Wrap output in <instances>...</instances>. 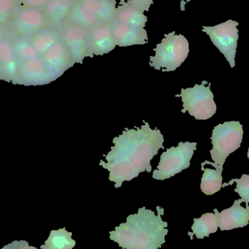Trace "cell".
<instances>
[{"label": "cell", "mask_w": 249, "mask_h": 249, "mask_svg": "<svg viewBox=\"0 0 249 249\" xmlns=\"http://www.w3.org/2000/svg\"><path fill=\"white\" fill-rule=\"evenodd\" d=\"M242 200H235L234 204L229 209H225L221 213L214 209L217 216L218 227L221 231H231L235 228H244L249 223V206L242 207Z\"/></svg>", "instance_id": "7c38bea8"}, {"label": "cell", "mask_w": 249, "mask_h": 249, "mask_svg": "<svg viewBox=\"0 0 249 249\" xmlns=\"http://www.w3.org/2000/svg\"><path fill=\"white\" fill-rule=\"evenodd\" d=\"M136 129L125 128L122 134L114 138V146L107 155H104L107 162L101 160L99 165L109 171V179L119 188L124 181H129L142 172L150 173V162L164 149L163 136L160 130L150 128L148 123Z\"/></svg>", "instance_id": "6da1fadb"}, {"label": "cell", "mask_w": 249, "mask_h": 249, "mask_svg": "<svg viewBox=\"0 0 249 249\" xmlns=\"http://www.w3.org/2000/svg\"><path fill=\"white\" fill-rule=\"evenodd\" d=\"M155 212L141 208L135 214L129 215L125 223L109 232V238L123 249H158L165 243L168 222L162 220L164 209L157 206Z\"/></svg>", "instance_id": "7a4b0ae2"}, {"label": "cell", "mask_w": 249, "mask_h": 249, "mask_svg": "<svg viewBox=\"0 0 249 249\" xmlns=\"http://www.w3.org/2000/svg\"><path fill=\"white\" fill-rule=\"evenodd\" d=\"M19 5L18 0H0V26L5 27Z\"/></svg>", "instance_id": "d4e9b609"}, {"label": "cell", "mask_w": 249, "mask_h": 249, "mask_svg": "<svg viewBox=\"0 0 249 249\" xmlns=\"http://www.w3.org/2000/svg\"><path fill=\"white\" fill-rule=\"evenodd\" d=\"M7 34L6 32L5 29H4V27L0 26V42H1L2 39H4V38L7 37Z\"/></svg>", "instance_id": "f546056e"}, {"label": "cell", "mask_w": 249, "mask_h": 249, "mask_svg": "<svg viewBox=\"0 0 249 249\" xmlns=\"http://www.w3.org/2000/svg\"><path fill=\"white\" fill-rule=\"evenodd\" d=\"M90 11L93 12L98 18L103 22L112 24L115 19L117 8L116 0H79Z\"/></svg>", "instance_id": "ac0fdd59"}, {"label": "cell", "mask_w": 249, "mask_h": 249, "mask_svg": "<svg viewBox=\"0 0 249 249\" xmlns=\"http://www.w3.org/2000/svg\"><path fill=\"white\" fill-rule=\"evenodd\" d=\"M124 1H125V0H121V1H120L119 5H121V4H123V3H124Z\"/></svg>", "instance_id": "4dcf8cb0"}, {"label": "cell", "mask_w": 249, "mask_h": 249, "mask_svg": "<svg viewBox=\"0 0 249 249\" xmlns=\"http://www.w3.org/2000/svg\"><path fill=\"white\" fill-rule=\"evenodd\" d=\"M2 249H37L34 247H29L26 241H14L6 246Z\"/></svg>", "instance_id": "f1b7e54d"}, {"label": "cell", "mask_w": 249, "mask_h": 249, "mask_svg": "<svg viewBox=\"0 0 249 249\" xmlns=\"http://www.w3.org/2000/svg\"><path fill=\"white\" fill-rule=\"evenodd\" d=\"M67 20L74 22L87 29H90L102 22L93 12L90 11L79 0H75L74 7Z\"/></svg>", "instance_id": "ffe728a7"}, {"label": "cell", "mask_w": 249, "mask_h": 249, "mask_svg": "<svg viewBox=\"0 0 249 249\" xmlns=\"http://www.w3.org/2000/svg\"><path fill=\"white\" fill-rule=\"evenodd\" d=\"M234 182L237 184L236 189H235V193H238L241 197V200L242 202H245L247 207L249 203V175L243 174L241 178H235L231 180L229 183H225L222 187L224 188L227 186L231 185Z\"/></svg>", "instance_id": "484cf974"}, {"label": "cell", "mask_w": 249, "mask_h": 249, "mask_svg": "<svg viewBox=\"0 0 249 249\" xmlns=\"http://www.w3.org/2000/svg\"><path fill=\"white\" fill-rule=\"evenodd\" d=\"M218 228L216 215L213 213H206L199 219H194L192 231L193 235H196L198 239H203L205 237H209L210 234L215 233Z\"/></svg>", "instance_id": "7402d4cb"}, {"label": "cell", "mask_w": 249, "mask_h": 249, "mask_svg": "<svg viewBox=\"0 0 249 249\" xmlns=\"http://www.w3.org/2000/svg\"><path fill=\"white\" fill-rule=\"evenodd\" d=\"M154 51L155 55L150 56V67L170 72L175 71L184 62L190 52V45L184 35H176L173 32L165 35Z\"/></svg>", "instance_id": "3957f363"}, {"label": "cell", "mask_w": 249, "mask_h": 249, "mask_svg": "<svg viewBox=\"0 0 249 249\" xmlns=\"http://www.w3.org/2000/svg\"><path fill=\"white\" fill-rule=\"evenodd\" d=\"M45 64L59 76L62 75L75 63L73 61L70 50L60 39L52 48L42 56Z\"/></svg>", "instance_id": "4fadbf2b"}, {"label": "cell", "mask_w": 249, "mask_h": 249, "mask_svg": "<svg viewBox=\"0 0 249 249\" xmlns=\"http://www.w3.org/2000/svg\"><path fill=\"white\" fill-rule=\"evenodd\" d=\"M28 38L39 56L42 57L61 39V36L58 29L49 28Z\"/></svg>", "instance_id": "d6986e66"}, {"label": "cell", "mask_w": 249, "mask_h": 249, "mask_svg": "<svg viewBox=\"0 0 249 249\" xmlns=\"http://www.w3.org/2000/svg\"><path fill=\"white\" fill-rule=\"evenodd\" d=\"M89 47L90 53L94 55H103L109 53L117 46L109 23L101 22L89 29Z\"/></svg>", "instance_id": "8fae6325"}, {"label": "cell", "mask_w": 249, "mask_h": 249, "mask_svg": "<svg viewBox=\"0 0 249 249\" xmlns=\"http://www.w3.org/2000/svg\"><path fill=\"white\" fill-rule=\"evenodd\" d=\"M248 158H249V151H248Z\"/></svg>", "instance_id": "d6a6232c"}, {"label": "cell", "mask_w": 249, "mask_h": 249, "mask_svg": "<svg viewBox=\"0 0 249 249\" xmlns=\"http://www.w3.org/2000/svg\"><path fill=\"white\" fill-rule=\"evenodd\" d=\"M72 232H68L65 228L58 231H52L42 249H72L76 241L71 238Z\"/></svg>", "instance_id": "44dd1931"}, {"label": "cell", "mask_w": 249, "mask_h": 249, "mask_svg": "<svg viewBox=\"0 0 249 249\" xmlns=\"http://www.w3.org/2000/svg\"><path fill=\"white\" fill-rule=\"evenodd\" d=\"M111 26L117 46L145 45L149 42L147 32L144 28L133 27L117 23H112Z\"/></svg>", "instance_id": "5bb4252c"}, {"label": "cell", "mask_w": 249, "mask_h": 249, "mask_svg": "<svg viewBox=\"0 0 249 249\" xmlns=\"http://www.w3.org/2000/svg\"><path fill=\"white\" fill-rule=\"evenodd\" d=\"M206 81L201 85L196 84L193 88L181 89L183 109L181 112H188L192 116L199 121H206L214 115L216 112V105L213 100V94L211 90V83L208 87L205 86Z\"/></svg>", "instance_id": "8992f818"}, {"label": "cell", "mask_w": 249, "mask_h": 249, "mask_svg": "<svg viewBox=\"0 0 249 249\" xmlns=\"http://www.w3.org/2000/svg\"><path fill=\"white\" fill-rule=\"evenodd\" d=\"M75 0H50L42 7L50 27L58 29L70 17Z\"/></svg>", "instance_id": "2e32d148"}, {"label": "cell", "mask_w": 249, "mask_h": 249, "mask_svg": "<svg viewBox=\"0 0 249 249\" xmlns=\"http://www.w3.org/2000/svg\"><path fill=\"white\" fill-rule=\"evenodd\" d=\"M201 169L204 171L200 184L202 192L206 196H212L219 192L223 185L222 171L211 168H204L203 166H201Z\"/></svg>", "instance_id": "603a6c76"}, {"label": "cell", "mask_w": 249, "mask_h": 249, "mask_svg": "<svg viewBox=\"0 0 249 249\" xmlns=\"http://www.w3.org/2000/svg\"><path fill=\"white\" fill-rule=\"evenodd\" d=\"M61 40L70 50L74 62L82 64L86 57L93 58L89 47V29L67 20L58 29Z\"/></svg>", "instance_id": "9c48e42d"}, {"label": "cell", "mask_w": 249, "mask_h": 249, "mask_svg": "<svg viewBox=\"0 0 249 249\" xmlns=\"http://www.w3.org/2000/svg\"><path fill=\"white\" fill-rule=\"evenodd\" d=\"M16 56L21 63L30 58L39 56L37 51L32 45L29 38H12Z\"/></svg>", "instance_id": "cb8c5ba5"}, {"label": "cell", "mask_w": 249, "mask_h": 249, "mask_svg": "<svg viewBox=\"0 0 249 249\" xmlns=\"http://www.w3.org/2000/svg\"><path fill=\"white\" fill-rule=\"evenodd\" d=\"M238 22L228 20L214 26H203V31L210 36L211 40L219 51L225 55L232 68L235 66L238 40L239 38Z\"/></svg>", "instance_id": "ba28073f"}, {"label": "cell", "mask_w": 249, "mask_h": 249, "mask_svg": "<svg viewBox=\"0 0 249 249\" xmlns=\"http://www.w3.org/2000/svg\"><path fill=\"white\" fill-rule=\"evenodd\" d=\"M143 13V10L124 1L121 5L117 7L113 23L144 28L148 19Z\"/></svg>", "instance_id": "e0dca14e"}, {"label": "cell", "mask_w": 249, "mask_h": 249, "mask_svg": "<svg viewBox=\"0 0 249 249\" xmlns=\"http://www.w3.org/2000/svg\"><path fill=\"white\" fill-rule=\"evenodd\" d=\"M18 1L20 5L42 9L49 2L50 0H18Z\"/></svg>", "instance_id": "83f0119b"}, {"label": "cell", "mask_w": 249, "mask_h": 249, "mask_svg": "<svg viewBox=\"0 0 249 249\" xmlns=\"http://www.w3.org/2000/svg\"><path fill=\"white\" fill-rule=\"evenodd\" d=\"M126 2L143 10V12H148L151 5L153 4L154 0H128Z\"/></svg>", "instance_id": "4316f807"}, {"label": "cell", "mask_w": 249, "mask_h": 249, "mask_svg": "<svg viewBox=\"0 0 249 249\" xmlns=\"http://www.w3.org/2000/svg\"><path fill=\"white\" fill-rule=\"evenodd\" d=\"M196 142H179L178 146H171L161 155L158 168L153 172L155 179H167L190 167V160L197 149Z\"/></svg>", "instance_id": "52a82bcc"}, {"label": "cell", "mask_w": 249, "mask_h": 249, "mask_svg": "<svg viewBox=\"0 0 249 249\" xmlns=\"http://www.w3.org/2000/svg\"><path fill=\"white\" fill-rule=\"evenodd\" d=\"M50 26L41 9L19 5L4 29L12 38H28Z\"/></svg>", "instance_id": "5b68a950"}, {"label": "cell", "mask_w": 249, "mask_h": 249, "mask_svg": "<svg viewBox=\"0 0 249 249\" xmlns=\"http://www.w3.org/2000/svg\"><path fill=\"white\" fill-rule=\"evenodd\" d=\"M19 65L13 41L7 36L0 42V78L7 81L16 80Z\"/></svg>", "instance_id": "9a60e30c"}, {"label": "cell", "mask_w": 249, "mask_h": 249, "mask_svg": "<svg viewBox=\"0 0 249 249\" xmlns=\"http://www.w3.org/2000/svg\"><path fill=\"white\" fill-rule=\"evenodd\" d=\"M243 135V125L239 121L216 125L211 137L213 149H211L210 153L213 162L223 167L227 158L241 146Z\"/></svg>", "instance_id": "277c9868"}, {"label": "cell", "mask_w": 249, "mask_h": 249, "mask_svg": "<svg viewBox=\"0 0 249 249\" xmlns=\"http://www.w3.org/2000/svg\"><path fill=\"white\" fill-rule=\"evenodd\" d=\"M191 1V0H187V1H186V2H189V1Z\"/></svg>", "instance_id": "1f68e13d"}, {"label": "cell", "mask_w": 249, "mask_h": 249, "mask_svg": "<svg viewBox=\"0 0 249 249\" xmlns=\"http://www.w3.org/2000/svg\"><path fill=\"white\" fill-rule=\"evenodd\" d=\"M59 77L42 57L37 56L20 63L16 79L24 85H45Z\"/></svg>", "instance_id": "30bf717a"}]
</instances>
